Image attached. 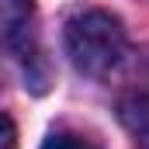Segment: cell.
Returning <instances> with one entry per match:
<instances>
[{
  "label": "cell",
  "mask_w": 149,
  "mask_h": 149,
  "mask_svg": "<svg viewBox=\"0 0 149 149\" xmlns=\"http://www.w3.org/2000/svg\"><path fill=\"white\" fill-rule=\"evenodd\" d=\"M42 149H101L97 142H90L87 135H76V132H56L45 139Z\"/></svg>",
  "instance_id": "3"
},
{
  "label": "cell",
  "mask_w": 149,
  "mask_h": 149,
  "mask_svg": "<svg viewBox=\"0 0 149 149\" xmlns=\"http://www.w3.org/2000/svg\"><path fill=\"white\" fill-rule=\"evenodd\" d=\"M31 0H0V42L21 45L31 28Z\"/></svg>",
  "instance_id": "2"
},
{
  "label": "cell",
  "mask_w": 149,
  "mask_h": 149,
  "mask_svg": "<svg viewBox=\"0 0 149 149\" xmlns=\"http://www.w3.org/2000/svg\"><path fill=\"white\" fill-rule=\"evenodd\" d=\"M0 149H17V128L7 114H0Z\"/></svg>",
  "instance_id": "4"
},
{
  "label": "cell",
  "mask_w": 149,
  "mask_h": 149,
  "mask_svg": "<svg viewBox=\"0 0 149 149\" xmlns=\"http://www.w3.org/2000/svg\"><path fill=\"white\" fill-rule=\"evenodd\" d=\"M66 56L87 76H104L125 56V28L108 10H76L63 28Z\"/></svg>",
  "instance_id": "1"
}]
</instances>
